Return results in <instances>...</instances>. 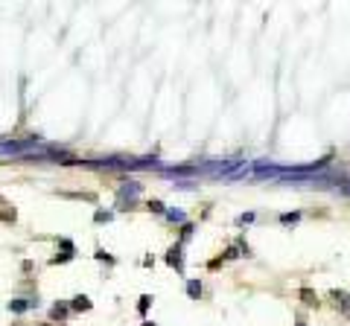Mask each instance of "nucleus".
Segmentation results:
<instances>
[{"label": "nucleus", "mask_w": 350, "mask_h": 326, "mask_svg": "<svg viewBox=\"0 0 350 326\" xmlns=\"http://www.w3.org/2000/svg\"><path fill=\"white\" fill-rule=\"evenodd\" d=\"M73 309H91V300H88V297H76V300H73Z\"/></svg>", "instance_id": "nucleus-3"}, {"label": "nucleus", "mask_w": 350, "mask_h": 326, "mask_svg": "<svg viewBox=\"0 0 350 326\" xmlns=\"http://www.w3.org/2000/svg\"><path fill=\"white\" fill-rule=\"evenodd\" d=\"M166 262H169V265H175V268H181V257H178V248H175V251H169Z\"/></svg>", "instance_id": "nucleus-2"}, {"label": "nucleus", "mask_w": 350, "mask_h": 326, "mask_svg": "<svg viewBox=\"0 0 350 326\" xmlns=\"http://www.w3.org/2000/svg\"><path fill=\"white\" fill-rule=\"evenodd\" d=\"M146 326H152V324H146Z\"/></svg>", "instance_id": "nucleus-8"}, {"label": "nucleus", "mask_w": 350, "mask_h": 326, "mask_svg": "<svg viewBox=\"0 0 350 326\" xmlns=\"http://www.w3.org/2000/svg\"><path fill=\"white\" fill-rule=\"evenodd\" d=\"M187 292H190L193 297H199V294H202V286H199V283H190V286H187Z\"/></svg>", "instance_id": "nucleus-4"}, {"label": "nucleus", "mask_w": 350, "mask_h": 326, "mask_svg": "<svg viewBox=\"0 0 350 326\" xmlns=\"http://www.w3.org/2000/svg\"><path fill=\"white\" fill-rule=\"evenodd\" d=\"M149 207H152V210H155V213H164V204H161V201H152V204H149Z\"/></svg>", "instance_id": "nucleus-7"}, {"label": "nucleus", "mask_w": 350, "mask_h": 326, "mask_svg": "<svg viewBox=\"0 0 350 326\" xmlns=\"http://www.w3.org/2000/svg\"><path fill=\"white\" fill-rule=\"evenodd\" d=\"M29 306H38V300H12V303H9L12 312H23V309H29Z\"/></svg>", "instance_id": "nucleus-1"}, {"label": "nucleus", "mask_w": 350, "mask_h": 326, "mask_svg": "<svg viewBox=\"0 0 350 326\" xmlns=\"http://www.w3.org/2000/svg\"><path fill=\"white\" fill-rule=\"evenodd\" d=\"M64 315H67V306H55L53 309V318H64Z\"/></svg>", "instance_id": "nucleus-5"}, {"label": "nucleus", "mask_w": 350, "mask_h": 326, "mask_svg": "<svg viewBox=\"0 0 350 326\" xmlns=\"http://www.w3.org/2000/svg\"><path fill=\"white\" fill-rule=\"evenodd\" d=\"M149 300H152V297H140V306H137V309L146 312V309H149Z\"/></svg>", "instance_id": "nucleus-6"}]
</instances>
